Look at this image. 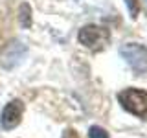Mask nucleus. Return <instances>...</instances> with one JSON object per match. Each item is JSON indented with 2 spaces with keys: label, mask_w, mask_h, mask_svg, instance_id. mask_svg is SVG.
I'll return each mask as SVG.
<instances>
[{
  "label": "nucleus",
  "mask_w": 147,
  "mask_h": 138,
  "mask_svg": "<svg viewBox=\"0 0 147 138\" xmlns=\"http://www.w3.org/2000/svg\"><path fill=\"white\" fill-rule=\"evenodd\" d=\"M118 101L127 112L138 118L147 116V92L140 89H125L118 94Z\"/></svg>",
  "instance_id": "1"
},
{
  "label": "nucleus",
  "mask_w": 147,
  "mask_h": 138,
  "mask_svg": "<svg viewBox=\"0 0 147 138\" xmlns=\"http://www.w3.org/2000/svg\"><path fill=\"white\" fill-rule=\"evenodd\" d=\"M110 35H109V30L107 28H101V26H96V24H88V26H83L79 30V43L86 48L98 50L105 48V44L109 43Z\"/></svg>",
  "instance_id": "2"
},
{
  "label": "nucleus",
  "mask_w": 147,
  "mask_h": 138,
  "mask_svg": "<svg viewBox=\"0 0 147 138\" xmlns=\"http://www.w3.org/2000/svg\"><path fill=\"white\" fill-rule=\"evenodd\" d=\"M121 57L127 61L129 66H132L138 74L147 72V48L136 43H127L119 50Z\"/></svg>",
  "instance_id": "3"
},
{
  "label": "nucleus",
  "mask_w": 147,
  "mask_h": 138,
  "mask_svg": "<svg viewBox=\"0 0 147 138\" xmlns=\"http://www.w3.org/2000/svg\"><path fill=\"white\" fill-rule=\"evenodd\" d=\"M22 112H24V105H22L20 99L9 101L2 110V116H0L2 127L4 129H15L22 120Z\"/></svg>",
  "instance_id": "4"
},
{
  "label": "nucleus",
  "mask_w": 147,
  "mask_h": 138,
  "mask_svg": "<svg viewBox=\"0 0 147 138\" xmlns=\"http://www.w3.org/2000/svg\"><path fill=\"white\" fill-rule=\"evenodd\" d=\"M24 53H26V48L20 43H11L4 48L2 55H0V63L6 68H11V66H15V64L20 63V59L24 57Z\"/></svg>",
  "instance_id": "5"
},
{
  "label": "nucleus",
  "mask_w": 147,
  "mask_h": 138,
  "mask_svg": "<svg viewBox=\"0 0 147 138\" xmlns=\"http://www.w3.org/2000/svg\"><path fill=\"white\" fill-rule=\"evenodd\" d=\"M20 15H18V18H20V24L22 28H30L31 26V7L28 6V4H22L20 6Z\"/></svg>",
  "instance_id": "6"
},
{
  "label": "nucleus",
  "mask_w": 147,
  "mask_h": 138,
  "mask_svg": "<svg viewBox=\"0 0 147 138\" xmlns=\"http://www.w3.org/2000/svg\"><path fill=\"white\" fill-rule=\"evenodd\" d=\"M88 138H109V133L99 125H92L88 131Z\"/></svg>",
  "instance_id": "7"
},
{
  "label": "nucleus",
  "mask_w": 147,
  "mask_h": 138,
  "mask_svg": "<svg viewBox=\"0 0 147 138\" xmlns=\"http://www.w3.org/2000/svg\"><path fill=\"white\" fill-rule=\"evenodd\" d=\"M125 4H127V9L131 13V17L136 18L138 13H140V0H125Z\"/></svg>",
  "instance_id": "8"
},
{
  "label": "nucleus",
  "mask_w": 147,
  "mask_h": 138,
  "mask_svg": "<svg viewBox=\"0 0 147 138\" xmlns=\"http://www.w3.org/2000/svg\"><path fill=\"white\" fill-rule=\"evenodd\" d=\"M63 138H79V135H77L76 129H66V131L63 133Z\"/></svg>",
  "instance_id": "9"
}]
</instances>
